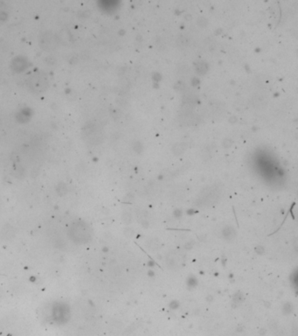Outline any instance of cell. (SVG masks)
<instances>
[{
    "label": "cell",
    "mask_w": 298,
    "mask_h": 336,
    "mask_svg": "<svg viewBox=\"0 0 298 336\" xmlns=\"http://www.w3.org/2000/svg\"><path fill=\"white\" fill-rule=\"evenodd\" d=\"M28 84L31 87V89H33V90L43 91L46 89L47 82H46V77L43 75L35 74L34 75H32L31 77L30 81H28Z\"/></svg>",
    "instance_id": "1"
},
{
    "label": "cell",
    "mask_w": 298,
    "mask_h": 336,
    "mask_svg": "<svg viewBox=\"0 0 298 336\" xmlns=\"http://www.w3.org/2000/svg\"><path fill=\"white\" fill-rule=\"evenodd\" d=\"M41 43L43 44V47L45 48H46L47 50H50V49H52L55 47L56 41H55L52 34L49 33V34H46V35L43 36V39L41 41Z\"/></svg>",
    "instance_id": "2"
}]
</instances>
